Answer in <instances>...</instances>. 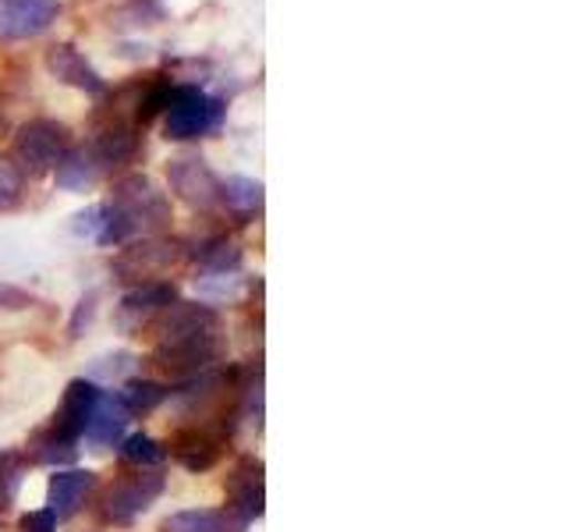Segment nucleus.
Segmentation results:
<instances>
[{
    "mask_svg": "<svg viewBox=\"0 0 567 532\" xmlns=\"http://www.w3.org/2000/svg\"><path fill=\"white\" fill-rule=\"evenodd\" d=\"M220 203L241 213V217H252L262 209V185L252 177H227V182H220Z\"/></svg>",
    "mask_w": 567,
    "mask_h": 532,
    "instance_id": "obj_19",
    "label": "nucleus"
},
{
    "mask_svg": "<svg viewBox=\"0 0 567 532\" xmlns=\"http://www.w3.org/2000/svg\"><path fill=\"white\" fill-rule=\"evenodd\" d=\"M121 458L128 461V466H138V469H156V466H164L167 448H159V443L146 433H135L121 443Z\"/></svg>",
    "mask_w": 567,
    "mask_h": 532,
    "instance_id": "obj_21",
    "label": "nucleus"
},
{
    "mask_svg": "<svg viewBox=\"0 0 567 532\" xmlns=\"http://www.w3.org/2000/svg\"><path fill=\"white\" fill-rule=\"evenodd\" d=\"M164 114H167V121H164L167 139L195 142V139H206L213 132H220V124L227 117V106H224V100L209 96L199 85H174Z\"/></svg>",
    "mask_w": 567,
    "mask_h": 532,
    "instance_id": "obj_2",
    "label": "nucleus"
},
{
    "mask_svg": "<svg viewBox=\"0 0 567 532\" xmlns=\"http://www.w3.org/2000/svg\"><path fill=\"white\" fill-rule=\"evenodd\" d=\"M159 341H171V337H192V334H217V313L199 306V301H174L164 309L156 324Z\"/></svg>",
    "mask_w": 567,
    "mask_h": 532,
    "instance_id": "obj_11",
    "label": "nucleus"
},
{
    "mask_svg": "<svg viewBox=\"0 0 567 532\" xmlns=\"http://www.w3.org/2000/svg\"><path fill=\"white\" fill-rule=\"evenodd\" d=\"M121 401H124V408H128V412H153L156 405L167 401V387H159L153 380H135L121 395Z\"/></svg>",
    "mask_w": 567,
    "mask_h": 532,
    "instance_id": "obj_22",
    "label": "nucleus"
},
{
    "mask_svg": "<svg viewBox=\"0 0 567 532\" xmlns=\"http://www.w3.org/2000/svg\"><path fill=\"white\" fill-rule=\"evenodd\" d=\"M0 129H4V114H0Z\"/></svg>",
    "mask_w": 567,
    "mask_h": 532,
    "instance_id": "obj_28",
    "label": "nucleus"
},
{
    "mask_svg": "<svg viewBox=\"0 0 567 532\" xmlns=\"http://www.w3.org/2000/svg\"><path fill=\"white\" fill-rule=\"evenodd\" d=\"M61 4L58 0H0V40L18 43L43 35L58 22Z\"/></svg>",
    "mask_w": 567,
    "mask_h": 532,
    "instance_id": "obj_7",
    "label": "nucleus"
},
{
    "mask_svg": "<svg viewBox=\"0 0 567 532\" xmlns=\"http://www.w3.org/2000/svg\"><path fill=\"white\" fill-rule=\"evenodd\" d=\"M18 487H22V454L0 451V514L14 504Z\"/></svg>",
    "mask_w": 567,
    "mask_h": 532,
    "instance_id": "obj_23",
    "label": "nucleus"
},
{
    "mask_svg": "<svg viewBox=\"0 0 567 532\" xmlns=\"http://www.w3.org/2000/svg\"><path fill=\"white\" fill-rule=\"evenodd\" d=\"M128 372H135V355L128 351H117V355H106V359L93 362V380H124Z\"/></svg>",
    "mask_w": 567,
    "mask_h": 532,
    "instance_id": "obj_25",
    "label": "nucleus"
},
{
    "mask_svg": "<svg viewBox=\"0 0 567 532\" xmlns=\"http://www.w3.org/2000/svg\"><path fill=\"white\" fill-rule=\"evenodd\" d=\"M96 487V472L89 469H71V472H58L50 479V511L53 519H71L82 504L85 497L93 493Z\"/></svg>",
    "mask_w": 567,
    "mask_h": 532,
    "instance_id": "obj_12",
    "label": "nucleus"
},
{
    "mask_svg": "<svg viewBox=\"0 0 567 532\" xmlns=\"http://www.w3.org/2000/svg\"><path fill=\"white\" fill-rule=\"evenodd\" d=\"M164 493V475L156 472H138L132 479H121L117 487H111L103 501V514L117 525H132L142 511H150V504Z\"/></svg>",
    "mask_w": 567,
    "mask_h": 532,
    "instance_id": "obj_6",
    "label": "nucleus"
},
{
    "mask_svg": "<svg viewBox=\"0 0 567 532\" xmlns=\"http://www.w3.org/2000/svg\"><path fill=\"white\" fill-rule=\"evenodd\" d=\"M18 195H22V171L8 164V160H0V209L14 206Z\"/></svg>",
    "mask_w": 567,
    "mask_h": 532,
    "instance_id": "obj_26",
    "label": "nucleus"
},
{
    "mask_svg": "<svg viewBox=\"0 0 567 532\" xmlns=\"http://www.w3.org/2000/svg\"><path fill=\"white\" fill-rule=\"evenodd\" d=\"M199 259L209 266V270H217V274H227V270H235L238 266V259H241V253L230 242H224V238H217V242H206L203 248H199Z\"/></svg>",
    "mask_w": 567,
    "mask_h": 532,
    "instance_id": "obj_24",
    "label": "nucleus"
},
{
    "mask_svg": "<svg viewBox=\"0 0 567 532\" xmlns=\"http://www.w3.org/2000/svg\"><path fill=\"white\" fill-rule=\"evenodd\" d=\"M248 522L230 508H192L177 511L164 522V532H245Z\"/></svg>",
    "mask_w": 567,
    "mask_h": 532,
    "instance_id": "obj_14",
    "label": "nucleus"
},
{
    "mask_svg": "<svg viewBox=\"0 0 567 532\" xmlns=\"http://www.w3.org/2000/svg\"><path fill=\"white\" fill-rule=\"evenodd\" d=\"M135 129H138V124L128 121V117H121L117 111H111V117H106L96 129L93 142H89L85 150H89V156L96 160V167L103 174H111V171H117L124 164H132V160L138 156V135H135Z\"/></svg>",
    "mask_w": 567,
    "mask_h": 532,
    "instance_id": "obj_5",
    "label": "nucleus"
},
{
    "mask_svg": "<svg viewBox=\"0 0 567 532\" xmlns=\"http://www.w3.org/2000/svg\"><path fill=\"white\" fill-rule=\"evenodd\" d=\"M22 532H58V519H53V511H32L22 519Z\"/></svg>",
    "mask_w": 567,
    "mask_h": 532,
    "instance_id": "obj_27",
    "label": "nucleus"
},
{
    "mask_svg": "<svg viewBox=\"0 0 567 532\" xmlns=\"http://www.w3.org/2000/svg\"><path fill=\"white\" fill-rule=\"evenodd\" d=\"M96 401H100V390L93 380H75V383H68L64 390V401H61V412L53 416V426L71 437V440H79L85 437L89 430V419H93L96 412Z\"/></svg>",
    "mask_w": 567,
    "mask_h": 532,
    "instance_id": "obj_10",
    "label": "nucleus"
},
{
    "mask_svg": "<svg viewBox=\"0 0 567 532\" xmlns=\"http://www.w3.org/2000/svg\"><path fill=\"white\" fill-rule=\"evenodd\" d=\"M75 443L79 440H71V437H64L58 426H47V430H40L32 437V443H29V451H32V458L35 461H47V466H58V461H71L75 458Z\"/></svg>",
    "mask_w": 567,
    "mask_h": 532,
    "instance_id": "obj_20",
    "label": "nucleus"
},
{
    "mask_svg": "<svg viewBox=\"0 0 567 532\" xmlns=\"http://www.w3.org/2000/svg\"><path fill=\"white\" fill-rule=\"evenodd\" d=\"M167 306H174V284H167V280H146V284H138L135 291L124 295L121 313H124V319H138V316L146 319L150 313L167 309Z\"/></svg>",
    "mask_w": 567,
    "mask_h": 532,
    "instance_id": "obj_18",
    "label": "nucleus"
},
{
    "mask_svg": "<svg viewBox=\"0 0 567 532\" xmlns=\"http://www.w3.org/2000/svg\"><path fill=\"white\" fill-rule=\"evenodd\" d=\"M47 71L58 82L71 85V89H82L89 96H103L106 93V82L103 75L85 61V53L75 43H58L47 50Z\"/></svg>",
    "mask_w": 567,
    "mask_h": 532,
    "instance_id": "obj_9",
    "label": "nucleus"
},
{
    "mask_svg": "<svg viewBox=\"0 0 567 532\" xmlns=\"http://www.w3.org/2000/svg\"><path fill=\"white\" fill-rule=\"evenodd\" d=\"M128 416H132V412L124 408L121 398H114V395H100L96 412H93V419H89L85 440H89V443H96V448H111V443L121 440L124 426H128Z\"/></svg>",
    "mask_w": 567,
    "mask_h": 532,
    "instance_id": "obj_16",
    "label": "nucleus"
},
{
    "mask_svg": "<svg viewBox=\"0 0 567 532\" xmlns=\"http://www.w3.org/2000/svg\"><path fill=\"white\" fill-rule=\"evenodd\" d=\"M171 224V200L159 192L146 174H128L114 185L111 203L100 206V238L103 245H121L135 235Z\"/></svg>",
    "mask_w": 567,
    "mask_h": 532,
    "instance_id": "obj_1",
    "label": "nucleus"
},
{
    "mask_svg": "<svg viewBox=\"0 0 567 532\" xmlns=\"http://www.w3.org/2000/svg\"><path fill=\"white\" fill-rule=\"evenodd\" d=\"M259 461L245 458L241 466L235 469V475H230L227 483V493H230V511L241 514L245 522H252L262 514V475H259Z\"/></svg>",
    "mask_w": 567,
    "mask_h": 532,
    "instance_id": "obj_13",
    "label": "nucleus"
},
{
    "mask_svg": "<svg viewBox=\"0 0 567 532\" xmlns=\"http://www.w3.org/2000/svg\"><path fill=\"white\" fill-rule=\"evenodd\" d=\"M171 451H174V458L182 461L185 469L206 472V469H213L220 461L224 443L217 437H209L206 430H182V433H174Z\"/></svg>",
    "mask_w": 567,
    "mask_h": 532,
    "instance_id": "obj_15",
    "label": "nucleus"
},
{
    "mask_svg": "<svg viewBox=\"0 0 567 532\" xmlns=\"http://www.w3.org/2000/svg\"><path fill=\"white\" fill-rule=\"evenodd\" d=\"M53 171H58V185L64 192H89L103 177V171L96 167V160L89 156L85 146L82 150H68L64 160Z\"/></svg>",
    "mask_w": 567,
    "mask_h": 532,
    "instance_id": "obj_17",
    "label": "nucleus"
},
{
    "mask_svg": "<svg viewBox=\"0 0 567 532\" xmlns=\"http://www.w3.org/2000/svg\"><path fill=\"white\" fill-rule=\"evenodd\" d=\"M171 192L192 209H213L220 203V182L203 156H177L167 167Z\"/></svg>",
    "mask_w": 567,
    "mask_h": 532,
    "instance_id": "obj_4",
    "label": "nucleus"
},
{
    "mask_svg": "<svg viewBox=\"0 0 567 532\" xmlns=\"http://www.w3.org/2000/svg\"><path fill=\"white\" fill-rule=\"evenodd\" d=\"M71 150V135L61 121L50 117H35L29 124H22L14 135V160L18 171L29 177H40L47 171H53L64 160V153Z\"/></svg>",
    "mask_w": 567,
    "mask_h": 532,
    "instance_id": "obj_3",
    "label": "nucleus"
},
{
    "mask_svg": "<svg viewBox=\"0 0 567 532\" xmlns=\"http://www.w3.org/2000/svg\"><path fill=\"white\" fill-rule=\"evenodd\" d=\"M217 351H220L217 334L171 337V341H156V362L177 372V377H192V372H203L217 359Z\"/></svg>",
    "mask_w": 567,
    "mask_h": 532,
    "instance_id": "obj_8",
    "label": "nucleus"
}]
</instances>
